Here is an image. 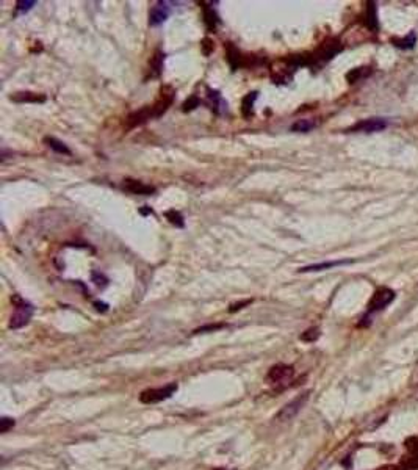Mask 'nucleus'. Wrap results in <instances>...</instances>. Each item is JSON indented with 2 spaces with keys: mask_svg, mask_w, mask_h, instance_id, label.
<instances>
[{
  "mask_svg": "<svg viewBox=\"0 0 418 470\" xmlns=\"http://www.w3.org/2000/svg\"><path fill=\"white\" fill-rule=\"evenodd\" d=\"M163 61H165V53L162 50H157L154 53V56L149 61V71H151V77H158L162 74V69H163Z\"/></svg>",
  "mask_w": 418,
  "mask_h": 470,
  "instance_id": "f3484780",
  "label": "nucleus"
},
{
  "mask_svg": "<svg viewBox=\"0 0 418 470\" xmlns=\"http://www.w3.org/2000/svg\"><path fill=\"white\" fill-rule=\"evenodd\" d=\"M200 49H202V53H204L205 56H208V55L213 52V49H215L213 41H212L210 38H204L202 42H200Z\"/></svg>",
  "mask_w": 418,
  "mask_h": 470,
  "instance_id": "cd10ccee",
  "label": "nucleus"
},
{
  "mask_svg": "<svg viewBox=\"0 0 418 470\" xmlns=\"http://www.w3.org/2000/svg\"><path fill=\"white\" fill-rule=\"evenodd\" d=\"M94 306H96V309H97L99 312H107V310H108V304H107V303H99V301H96Z\"/></svg>",
  "mask_w": 418,
  "mask_h": 470,
  "instance_id": "473e14b6",
  "label": "nucleus"
},
{
  "mask_svg": "<svg viewBox=\"0 0 418 470\" xmlns=\"http://www.w3.org/2000/svg\"><path fill=\"white\" fill-rule=\"evenodd\" d=\"M172 101H174V90H172L171 87L162 88L160 97H158V101L154 105H148V107H144L141 110L133 111L132 115H128V118L125 121L127 127H128V129H133V127L146 124L151 119L160 118L163 113L171 107Z\"/></svg>",
  "mask_w": 418,
  "mask_h": 470,
  "instance_id": "f257e3e1",
  "label": "nucleus"
},
{
  "mask_svg": "<svg viewBox=\"0 0 418 470\" xmlns=\"http://www.w3.org/2000/svg\"><path fill=\"white\" fill-rule=\"evenodd\" d=\"M202 11H204V22H205V27L208 28L210 32H215L218 24L221 22L220 21V16L216 14V11L208 7V4H202Z\"/></svg>",
  "mask_w": 418,
  "mask_h": 470,
  "instance_id": "4468645a",
  "label": "nucleus"
},
{
  "mask_svg": "<svg viewBox=\"0 0 418 470\" xmlns=\"http://www.w3.org/2000/svg\"><path fill=\"white\" fill-rule=\"evenodd\" d=\"M353 260H334V262H323V263H315V265H309V266H302L299 268V273H310V272H321V270H327L332 266H338V265H346L351 263Z\"/></svg>",
  "mask_w": 418,
  "mask_h": 470,
  "instance_id": "dca6fc26",
  "label": "nucleus"
},
{
  "mask_svg": "<svg viewBox=\"0 0 418 470\" xmlns=\"http://www.w3.org/2000/svg\"><path fill=\"white\" fill-rule=\"evenodd\" d=\"M177 384L176 382H171L165 387H157V389H148L141 392L140 395V401L144 403V405H155V403H160V401H165L168 398H171L177 392Z\"/></svg>",
  "mask_w": 418,
  "mask_h": 470,
  "instance_id": "7ed1b4c3",
  "label": "nucleus"
},
{
  "mask_svg": "<svg viewBox=\"0 0 418 470\" xmlns=\"http://www.w3.org/2000/svg\"><path fill=\"white\" fill-rule=\"evenodd\" d=\"M365 24L370 30H378V16H376V7L373 2L368 4L367 7V16H365Z\"/></svg>",
  "mask_w": 418,
  "mask_h": 470,
  "instance_id": "6ab92c4d",
  "label": "nucleus"
},
{
  "mask_svg": "<svg viewBox=\"0 0 418 470\" xmlns=\"http://www.w3.org/2000/svg\"><path fill=\"white\" fill-rule=\"evenodd\" d=\"M257 101V91L248 93L241 101V115L244 119H249L254 115V104Z\"/></svg>",
  "mask_w": 418,
  "mask_h": 470,
  "instance_id": "2eb2a0df",
  "label": "nucleus"
},
{
  "mask_svg": "<svg viewBox=\"0 0 418 470\" xmlns=\"http://www.w3.org/2000/svg\"><path fill=\"white\" fill-rule=\"evenodd\" d=\"M13 102H18V104H41V102H46V96L44 94H38V93H32V91H21V93H14L11 97Z\"/></svg>",
  "mask_w": 418,
  "mask_h": 470,
  "instance_id": "f8f14e48",
  "label": "nucleus"
},
{
  "mask_svg": "<svg viewBox=\"0 0 418 470\" xmlns=\"http://www.w3.org/2000/svg\"><path fill=\"white\" fill-rule=\"evenodd\" d=\"M401 467L404 470H418V451L410 453V456L401 461Z\"/></svg>",
  "mask_w": 418,
  "mask_h": 470,
  "instance_id": "b1692460",
  "label": "nucleus"
},
{
  "mask_svg": "<svg viewBox=\"0 0 418 470\" xmlns=\"http://www.w3.org/2000/svg\"><path fill=\"white\" fill-rule=\"evenodd\" d=\"M199 105H200V99L197 96H191L188 101L183 102V111H191V110H194Z\"/></svg>",
  "mask_w": 418,
  "mask_h": 470,
  "instance_id": "bb28decb",
  "label": "nucleus"
},
{
  "mask_svg": "<svg viewBox=\"0 0 418 470\" xmlns=\"http://www.w3.org/2000/svg\"><path fill=\"white\" fill-rule=\"evenodd\" d=\"M93 282L96 284V286H99V287H105L107 286V282H108V279L102 275V273H97V272H93Z\"/></svg>",
  "mask_w": 418,
  "mask_h": 470,
  "instance_id": "c756f323",
  "label": "nucleus"
},
{
  "mask_svg": "<svg viewBox=\"0 0 418 470\" xmlns=\"http://www.w3.org/2000/svg\"><path fill=\"white\" fill-rule=\"evenodd\" d=\"M227 61L230 63L234 69H238V68H243L251 63L249 58H246L235 46H232V42H229L227 44Z\"/></svg>",
  "mask_w": 418,
  "mask_h": 470,
  "instance_id": "9b49d317",
  "label": "nucleus"
},
{
  "mask_svg": "<svg viewBox=\"0 0 418 470\" xmlns=\"http://www.w3.org/2000/svg\"><path fill=\"white\" fill-rule=\"evenodd\" d=\"M207 104L210 105V108L216 113V115H224V113L227 111V102L221 97V94L218 91L208 90Z\"/></svg>",
  "mask_w": 418,
  "mask_h": 470,
  "instance_id": "ddd939ff",
  "label": "nucleus"
},
{
  "mask_svg": "<svg viewBox=\"0 0 418 470\" xmlns=\"http://www.w3.org/2000/svg\"><path fill=\"white\" fill-rule=\"evenodd\" d=\"M35 5H36L35 0H21V2H18V4H16V13H25V11H30Z\"/></svg>",
  "mask_w": 418,
  "mask_h": 470,
  "instance_id": "a878e982",
  "label": "nucleus"
},
{
  "mask_svg": "<svg viewBox=\"0 0 418 470\" xmlns=\"http://www.w3.org/2000/svg\"><path fill=\"white\" fill-rule=\"evenodd\" d=\"M387 127V121L381 119V118H371V119H364L357 122L356 125H353L351 129H348V132H367V133H373V132H379L384 130Z\"/></svg>",
  "mask_w": 418,
  "mask_h": 470,
  "instance_id": "6e6552de",
  "label": "nucleus"
},
{
  "mask_svg": "<svg viewBox=\"0 0 418 470\" xmlns=\"http://www.w3.org/2000/svg\"><path fill=\"white\" fill-rule=\"evenodd\" d=\"M14 426V420L10 417H2L0 419V433H8Z\"/></svg>",
  "mask_w": 418,
  "mask_h": 470,
  "instance_id": "c85d7f7f",
  "label": "nucleus"
},
{
  "mask_svg": "<svg viewBox=\"0 0 418 470\" xmlns=\"http://www.w3.org/2000/svg\"><path fill=\"white\" fill-rule=\"evenodd\" d=\"M165 217H166V220L171 223V224H174V226H177V227H183V217H182V213L180 212H177V210H168L166 213H165Z\"/></svg>",
  "mask_w": 418,
  "mask_h": 470,
  "instance_id": "5701e85b",
  "label": "nucleus"
},
{
  "mask_svg": "<svg viewBox=\"0 0 418 470\" xmlns=\"http://www.w3.org/2000/svg\"><path fill=\"white\" fill-rule=\"evenodd\" d=\"M309 396H310V392H306V393H302V395L296 396L295 400H292L290 403H287V405L277 412L276 419L281 420V422H287V420L295 419V417L299 414V412H301V409L304 408L306 403L309 401Z\"/></svg>",
  "mask_w": 418,
  "mask_h": 470,
  "instance_id": "20e7f679",
  "label": "nucleus"
},
{
  "mask_svg": "<svg viewBox=\"0 0 418 470\" xmlns=\"http://www.w3.org/2000/svg\"><path fill=\"white\" fill-rule=\"evenodd\" d=\"M393 300H395V292L393 290H390V289H379L376 293L373 295L371 301L368 304V313L385 309Z\"/></svg>",
  "mask_w": 418,
  "mask_h": 470,
  "instance_id": "423d86ee",
  "label": "nucleus"
},
{
  "mask_svg": "<svg viewBox=\"0 0 418 470\" xmlns=\"http://www.w3.org/2000/svg\"><path fill=\"white\" fill-rule=\"evenodd\" d=\"M370 74H371L370 68H356V69L350 71V73L346 74V80L350 83H356V82H360L362 79L368 77Z\"/></svg>",
  "mask_w": 418,
  "mask_h": 470,
  "instance_id": "aec40b11",
  "label": "nucleus"
},
{
  "mask_svg": "<svg viewBox=\"0 0 418 470\" xmlns=\"http://www.w3.org/2000/svg\"><path fill=\"white\" fill-rule=\"evenodd\" d=\"M213 470H229V468H213Z\"/></svg>",
  "mask_w": 418,
  "mask_h": 470,
  "instance_id": "72a5a7b5",
  "label": "nucleus"
},
{
  "mask_svg": "<svg viewBox=\"0 0 418 470\" xmlns=\"http://www.w3.org/2000/svg\"><path fill=\"white\" fill-rule=\"evenodd\" d=\"M315 127H316V122L312 119H298L292 125V130L293 132H309V130L315 129Z\"/></svg>",
  "mask_w": 418,
  "mask_h": 470,
  "instance_id": "412c9836",
  "label": "nucleus"
},
{
  "mask_svg": "<svg viewBox=\"0 0 418 470\" xmlns=\"http://www.w3.org/2000/svg\"><path fill=\"white\" fill-rule=\"evenodd\" d=\"M251 303H252V300H244V301H240V303H234V304H230L229 312H230V313H234V312H237V310L243 309L244 306H249Z\"/></svg>",
  "mask_w": 418,
  "mask_h": 470,
  "instance_id": "2f4dec72",
  "label": "nucleus"
},
{
  "mask_svg": "<svg viewBox=\"0 0 418 470\" xmlns=\"http://www.w3.org/2000/svg\"><path fill=\"white\" fill-rule=\"evenodd\" d=\"M295 370L292 365H285V364H277L274 367H271L269 373H268V381L276 384V386H282L287 387L288 382L293 379Z\"/></svg>",
  "mask_w": 418,
  "mask_h": 470,
  "instance_id": "39448f33",
  "label": "nucleus"
},
{
  "mask_svg": "<svg viewBox=\"0 0 418 470\" xmlns=\"http://www.w3.org/2000/svg\"><path fill=\"white\" fill-rule=\"evenodd\" d=\"M221 327H224L223 323H220V324H207V326H202V327H197V329L194 331V334L207 332V331H218V329H221Z\"/></svg>",
  "mask_w": 418,
  "mask_h": 470,
  "instance_id": "7c9ffc66",
  "label": "nucleus"
},
{
  "mask_svg": "<svg viewBox=\"0 0 418 470\" xmlns=\"http://www.w3.org/2000/svg\"><path fill=\"white\" fill-rule=\"evenodd\" d=\"M415 42H416V36L413 32H410L406 38H402V39H393V44L396 47H401V49H412L415 46Z\"/></svg>",
  "mask_w": 418,
  "mask_h": 470,
  "instance_id": "4be33fe9",
  "label": "nucleus"
},
{
  "mask_svg": "<svg viewBox=\"0 0 418 470\" xmlns=\"http://www.w3.org/2000/svg\"><path fill=\"white\" fill-rule=\"evenodd\" d=\"M169 13H171V8L168 7L166 2H158L155 4V7L151 8V13H149V24L151 25H160L163 24L168 18H169Z\"/></svg>",
  "mask_w": 418,
  "mask_h": 470,
  "instance_id": "9d476101",
  "label": "nucleus"
},
{
  "mask_svg": "<svg viewBox=\"0 0 418 470\" xmlns=\"http://www.w3.org/2000/svg\"><path fill=\"white\" fill-rule=\"evenodd\" d=\"M341 50V44L337 39H329L326 42H323L321 47L315 52V55L312 56V63L313 61H327Z\"/></svg>",
  "mask_w": 418,
  "mask_h": 470,
  "instance_id": "0eeeda50",
  "label": "nucleus"
},
{
  "mask_svg": "<svg viewBox=\"0 0 418 470\" xmlns=\"http://www.w3.org/2000/svg\"><path fill=\"white\" fill-rule=\"evenodd\" d=\"M13 304H14V312L10 318V329H19V327L25 326L28 321L32 320V315H33V306L30 303H27L25 300L19 295H14L13 296Z\"/></svg>",
  "mask_w": 418,
  "mask_h": 470,
  "instance_id": "f03ea898",
  "label": "nucleus"
},
{
  "mask_svg": "<svg viewBox=\"0 0 418 470\" xmlns=\"http://www.w3.org/2000/svg\"><path fill=\"white\" fill-rule=\"evenodd\" d=\"M44 143H46L52 151H55V152L71 155V149L63 143V141H60V140H56V138H53V137H46V138H44Z\"/></svg>",
  "mask_w": 418,
  "mask_h": 470,
  "instance_id": "a211bd4d",
  "label": "nucleus"
},
{
  "mask_svg": "<svg viewBox=\"0 0 418 470\" xmlns=\"http://www.w3.org/2000/svg\"><path fill=\"white\" fill-rule=\"evenodd\" d=\"M122 190H125L127 193H132V194H141V196H149L152 193H155V188L152 185H148V183H143L136 179H130L127 177L124 179L122 182Z\"/></svg>",
  "mask_w": 418,
  "mask_h": 470,
  "instance_id": "1a4fd4ad",
  "label": "nucleus"
},
{
  "mask_svg": "<svg viewBox=\"0 0 418 470\" xmlns=\"http://www.w3.org/2000/svg\"><path fill=\"white\" fill-rule=\"evenodd\" d=\"M320 335H321V332H320L318 327H310V329H307L306 332L301 334V340H302V342H307V344H312V342L318 340Z\"/></svg>",
  "mask_w": 418,
  "mask_h": 470,
  "instance_id": "393cba45",
  "label": "nucleus"
}]
</instances>
